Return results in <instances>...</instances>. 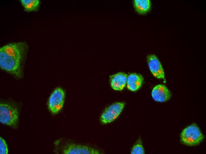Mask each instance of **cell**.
Wrapping results in <instances>:
<instances>
[{
  "mask_svg": "<svg viewBox=\"0 0 206 154\" xmlns=\"http://www.w3.org/2000/svg\"><path fill=\"white\" fill-rule=\"evenodd\" d=\"M61 153L64 154H99L98 150L85 145L67 144L62 147Z\"/></svg>",
  "mask_w": 206,
  "mask_h": 154,
  "instance_id": "cell-6",
  "label": "cell"
},
{
  "mask_svg": "<svg viewBox=\"0 0 206 154\" xmlns=\"http://www.w3.org/2000/svg\"><path fill=\"white\" fill-rule=\"evenodd\" d=\"M144 78L140 74L133 73L128 75L127 87L131 91L135 92L139 89L142 86L144 81Z\"/></svg>",
  "mask_w": 206,
  "mask_h": 154,
  "instance_id": "cell-10",
  "label": "cell"
},
{
  "mask_svg": "<svg viewBox=\"0 0 206 154\" xmlns=\"http://www.w3.org/2000/svg\"><path fill=\"white\" fill-rule=\"evenodd\" d=\"M147 61L149 70L154 76L166 82L164 69L157 57L154 54H149L147 57Z\"/></svg>",
  "mask_w": 206,
  "mask_h": 154,
  "instance_id": "cell-7",
  "label": "cell"
},
{
  "mask_svg": "<svg viewBox=\"0 0 206 154\" xmlns=\"http://www.w3.org/2000/svg\"><path fill=\"white\" fill-rule=\"evenodd\" d=\"M132 154H144V150L143 147L142 141L139 139L137 142L133 147L131 152Z\"/></svg>",
  "mask_w": 206,
  "mask_h": 154,
  "instance_id": "cell-13",
  "label": "cell"
},
{
  "mask_svg": "<svg viewBox=\"0 0 206 154\" xmlns=\"http://www.w3.org/2000/svg\"><path fill=\"white\" fill-rule=\"evenodd\" d=\"M125 105L123 102H116L110 105L104 110L100 118L101 122L103 124L111 123L119 116Z\"/></svg>",
  "mask_w": 206,
  "mask_h": 154,
  "instance_id": "cell-5",
  "label": "cell"
},
{
  "mask_svg": "<svg viewBox=\"0 0 206 154\" xmlns=\"http://www.w3.org/2000/svg\"><path fill=\"white\" fill-rule=\"evenodd\" d=\"M152 96L155 101L160 102H166L171 98V94L167 87L163 84L155 86L152 92Z\"/></svg>",
  "mask_w": 206,
  "mask_h": 154,
  "instance_id": "cell-8",
  "label": "cell"
},
{
  "mask_svg": "<svg viewBox=\"0 0 206 154\" xmlns=\"http://www.w3.org/2000/svg\"><path fill=\"white\" fill-rule=\"evenodd\" d=\"M133 4L135 11L140 14L147 13L151 8V2L149 0H134Z\"/></svg>",
  "mask_w": 206,
  "mask_h": 154,
  "instance_id": "cell-11",
  "label": "cell"
},
{
  "mask_svg": "<svg viewBox=\"0 0 206 154\" xmlns=\"http://www.w3.org/2000/svg\"><path fill=\"white\" fill-rule=\"evenodd\" d=\"M8 149L7 144L5 140L2 137L0 138V154H7Z\"/></svg>",
  "mask_w": 206,
  "mask_h": 154,
  "instance_id": "cell-14",
  "label": "cell"
},
{
  "mask_svg": "<svg viewBox=\"0 0 206 154\" xmlns=\"http://www.w3.org/2000/svg\"><path fill=\"white\" fill-rule=\"evenodd\" d=\"M27 45L25 42L7 44L0 49V66L18 78L22 76V63Z\"/></svg>",
  "mask_w": 206,
  "mask_h": 154,
  "instance_id": "cell-1",
  "label": "cell"
},
{
  "mask_svg": "<svg viewBox=\"0 0 206 154\" xmlns=\"http://www.w3.org/2000/svg\"><path fill=\"white\" fill-rule=\"evenodd\" d=\"M204 136L199 128L195 123L187 126L182 131L180 135L181 142L189 146L199 144L203 139Z\"/></svg>",
  "mask_w": 206,
  "mask_h": 154,
  "instance_id": "cell-2",
  "label": "cell"
},
{
  "mask_svg": "<svg viewBox=\"0 0 206 154\" xmlns=\"http://www.w3.org/2000/svg\"><path fill=\"white\" fill-rule=\"evenodd\" d=\"M128 75L125 73L118 72L110 76V84L112 88L116 91L123 90L126 84Z\"/></svg>",
  "mask_w": 206,
  "mask_h": 154,
  "instance_id": "cell-9",
  "label": "cell"
},
{
  "mask_svg": "<svg viewBox=\"0 0 206 154\" xmlns=\"http://www.w3.org/2000/svg\"><path fill=\"white\" fill-rule=\"evenodd\" d=\"M20 2L27 12L36 11L38 10L40 5L39 0H21Z\"/></svg>",
  "mask_w": 206,
  "mask_h": 154,
  "instance_id": "cell-12",
  "label": "cell"
},
{
  "mask_svg": "<svg viewBox=\"0 0 206 154\" xmlns=\"http://www.w3.org/2000/svg\"><path fill=\"white\" fill-rule=\"evenodd\" d=\"M18 120L19 112L17 108L7 103H0L1 123L15 127L17 126Z\"/></svg>",
  "mask_w": 206,
  "mask_h": 154,
  "instance_id": "cell-3",
  "label": "cell"
},
{
  "mask_svg": "<svg viewBox=\"0 0 206 154\" xmlns=\"http://www.w3.org/2000/svg\"><path fill=\"white\" fill-rule=\"evenodd\" d=\"M65 93L60 88H56L50 96L48 102V107L53 114L59 112L62 108L64 103Z\"/></svg>",
  "mask_w": 206,
  "mask_h": 154,
  "instance_id": "cell-4",
  "label": "cell"
}]
</instances>
